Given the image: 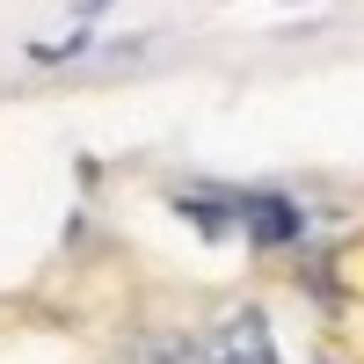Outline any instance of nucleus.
Wrapping results in <instances>:
<instances>
[{
  "label": "nucleus",
  "mask_w": 364,
  "mask_h": 364,
  "mask_svg": "<svg viewBox=\"0 0 364 364\" xmlns=\"http://www.w3.org/2000/svg\"><path fill=\"white\" fill-rule=\"evenodd\" d=\"M197 364H284L269 343V314L262 306H233L211 336H197Z\"/></svg>",
  "instance_id": "1"
},
{
  "label": "nucleus",
  "mask_w": 364,
  "mask_h": 364,
  "mask_svg": "<svg viewBox=\"0 0 364 364\" xmlns=\"http://www.w3.org/2000/svg\"><path fill=\"white\" fill-rule=\"evenodd\" d=\"M299 226H306V211L291 197H240V233H248L255 248H277V240H291Z\"/></svg>",
  "instance_id": "2"
},
{
  "label": "nucleus",
  "mask_w": 364,
  "mask_h": 364,
  "mask_svg": "<svg viewBox=\"0 0 364 364\" xmlns=\"http://www.w3.org/2000/svg\"><path fill=\"white\" fill-rule=\"evenodd\" d=\"M175 211H182L197 233L219 240V233L240 226V190H204V182H197V190H175Z\"/></svg>",
  "instance_id": "3"
},
{
  "label": "nucleus",
  "mask_w": 364,
  "mask_h": 364,
  "mask_svg": "<svg viewBox=\"0 0 364 364\" xmlns=\"http://www.w3.org/2000/svg\"><path fill=\"white\" fill-rule=\"evenodd\" d=\"M132 364H197V336H139Z\"/></svg>",
  "instance_id": "4"
}]
</instances>
